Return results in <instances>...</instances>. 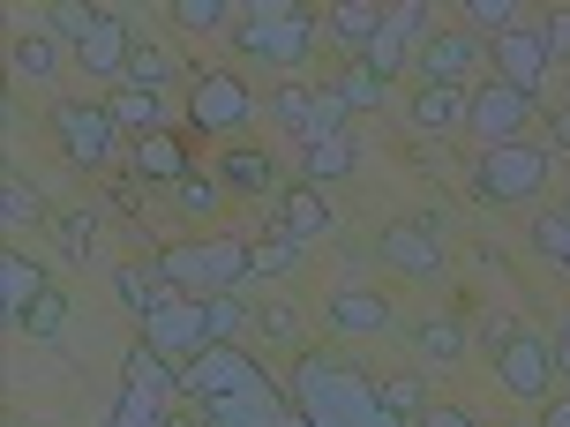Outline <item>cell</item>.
<instances>
[{"instance_id":"cell-43","label":"cell","mask_w":570,"mask_h":427,"mask_svg":"<svg viewBox=\"0 0 570 427\" xmlns=\"http://www.w3.org/2000/svg\"><path fill=\"white\" fill-rule=\"evenodd\" d=\"M541 38H548V60H570V8H556V16H548Z\"/></svg>"},{"instance_id":"cell-20","label":"cell","mask_w":570,"mask_h":427,"mask_svg":"<svg viewBox=\"0 0 570 427\" xmlns=\"http://www.w3.org/2000/svg\"><path fill=\"white\" fill-rule=\"evenodd\" d=\"M114 300L136 315V322H150V315L173 300V285L158 278V262H120V270H114Z\"/></svg>"},{"instance_id":"cell-40","label":"cell","mask_w":570,"mask_h":427,"mask_svg":"<svg viewBox=\"0 0 570 427\" xmlns=\"http://www.w3.org/2000/svg\"><path fill=\"white\" fill-rule=\"evenodd\" d=\"M98 23H106V8H83V0H60L53 8V38H76V46H83Z\"/></svg>"},{"instance_id":"cell-25","label":"cell","mask_w":570,"mask_h":427,"mask_svg":"<svg viewBox=\"0 0 570 427\" xmlns=\"http://www.w3.org/2000/svg\"><path fill=\"white\" fill-rule=\"evenodd\" d=\"M413 352H421V368H458V360H465V322L428 315L421 330H413Z\"/></svg>"},{"instance_id":"cell-33","label":"cell","mask_w":570,"mask_h":427,"mask_svg":"<svg viewBox=\"0 0 570 427\" xmlns=\"http://www.w3.org/2000/svg\"><path fill=\"white\" fill-rule=\"evenodd\" d=\"M53 240H60V256H68V262H90L98 218H90V210H60V218H53Z\"/></svg>"},{"instance_id":"cell-47","label":"cell","mask_w":570,"mask_h":427,"mask_svg":"<svg viewBox=\"0 0 570 427\" xmlns=\"http://www.w3.org/2000/svg\"><path fill=\"white\" fill-rule=\"evenodd\" d=\"M556 142H570V106H563V113H556Z\"/></svg>"},{"instance_id":"cell-4","label":"cell","mask_w":570,"mask_h":427,"mask_svg":"<svg viewBox=\"0 0 570 427\" xmlns=\"http://www.w3.org/2000/svg\"><path fill=\"white\" fill-rule=\"evenodd\" d=\"M53 142L68 150V166L76 172H106L120 150V120L114 106H98V98H68V106H53Z\"/></svg>"},{"instance_id":"cell-10","label":"cell","mask_w":570,"mask_h":427,"mask_svg":"<svg viewBox=\"0 0 570 427\" xmlns=\"http://www.w3.org/2000/svg\"><path fill=\"white\" fill-rule=\"evenodd\" d=\"M142 345H158L166 360H196V352H210V315H203V300H188V292H173L166 308L142 322Z\"/></svg>"},{"instance_id":"cell-34","label":"cell","mask_w":570,"mask_h":427,"mask_svg":"<svg viewBox=\"0 0 570 427\" xmlns=\"http://www.w3.org/2000/svg\"><path fill=\"white\" fill-rule=\"evenodd\" d=\"M173 202H180V218H210V210L226 202V188H218V172H188V180L173 188Z\"/></svg>"},{"instance_id":"cell-18","label":"cell","mask_w":570,"mask_h":427,"mask_svg":"<svg viewBox=\"0 0 570 427\" xmlns=\"http://www.w3.org/2000/svg\"><path fill=\"white\" fill-rule=\"evenodd\" d=\"M46 292H53V285H46V270L30 256H16V248L0 256V315H8V330H23V315L38 308Z\"/></svg>"},{"instance_id":"cell-28","label":"cell","mask_w":570,"mask_h":427,"mask_svg":"<svg viewBox=\"0 0 570 427\" xmlns=\"http://www.w3.org/2000/svg\"><path fill=\"white\" fill-rule=\"evenodd\" d=\"M173 23L188 30V38H218V30L240 23V8L233 0H173Z\"/></svg>"},{"instance_id":"cell-12","label":"cell","mask_w":570,"mask_h":427,"mask_svg":"<svg viewBox=\"0 0 570 427\" xmlns=\"http://www.w3.org/2000/svg\"><path fill=\"white\" fill-rule=\"evenodd\" d=\"M488 68H495V83L541 98V83H548V68H556V60H548V38H541V30L518 23L511 38H495V46H488Z\"/></svg>"},{"instance_id":"cell-7","label":"cell","mask_w":570,"mask_h":427,"mask_svg":"<svg viewBox=\"0 0 570 427\" xmlns=\"http://www.w3.org/2000/svg\"><path fill=\"white\" fill-rule=\"evenodd\" d=\"M256 383H263V368L240 345H210V352H196V360L180 368V398L210 405V398H240V390H256Z\"/></svg>"},{"instance_id":"cell-48","label":"cell","mask_w":570,"mask_h":427,"mask_svg":"<svg viewBox=\"0 0 570 427\" xmlns=\"http://www.w3.org/2000/svg\"><path fill=\"white\" fill-rule=\"evenodd\" d=\"M166 427H210V420H188V413H166Z\"/></svg>"},{"instance_id":"cell-3","label":"cell","mask_w":570,"mask_h":427,"mask_svg":"<svg viewBox=\"0 0 570 427\" xmlns=\"http://www.w3.org/2000/svg\"><path fill=\"white\" fill-rule=\"evenodd\" d=\"M548 158L541 142H495V150H481L473 158V202H488V210H511V202H533L548 188Z\"/></svg>"},{"instance_id":"cell-29","label":"cell","mask_w":570,"mask_h":427,"mask_svg":"<svg viewBox=\"0 0 570 427\" xmlns=\"http://www.w3.org/2000/svg\"><path fill=\"white\" fill-rule=\"evenodd\" d=\"M16 76H23V83H53V76H60V38H53V30L16 38Z\"/></svg>"},{"instance_id":"cell-8","label":"cell","mask_w":570,"mask_h":427,"mask_svg":"<svg viewBox=\"0 0 570 427\" xmlns=\"http://www.w3.org/2000/svg\"><path fill=\"white\" fill-rule=\"evenodd\" d=\"M525 120H533V98L511 83H473V106H465V128L481 136V150H495V142H525Z\"/></svg>"},{"instance_id":"cell-5","label":"cell","mask_w":570,"mask_h":427,"mask_svg":"<svg viewBox=\"0 0 570 427\" xmlns=\"http://www.w3.org/2000/svg\"><path fill=\"white\" fill-rule=\"evenodd\" d=\"M248 113H256V90L240 83L233 68H203V76H196V98H188L196 136H240Z\"/></svg>"},{"instance_id":"cell-42","label":"cell","mask_w":570,"mask_h":427,"mask_svg":"<svg viewBox=\"0 0 570 427\" xmlns=\"http://www.w3.org/2000/svg\"><path fill=\"white\" fill-rule=\"evenodd\" d=\"M391 30H405V38L421 46V38H428V8H421V0H399V8H391Z\"/></svg>"},{"instance_id":"cell-22","label":"cell","mask_w":570,"mask_h":427,"mask_svg":"<svg viewBox=\"0 0 570 427\" xmlns=\"http://www.w3.org/2000/svg\"><path fill=\"white\" fill-rule=\"evenodd\" d=\"M353 166H361V142H353V128H345V136H323V142H301V188L345 180Z\"/></svg>"},{"instance_id":"cell-41","label":"cell","mask_w":570,"mask_h":427,"mask_svg":"<svg viewBox=\"0 0 570 427\" xmlns=\"http://www.w3.org/2000/svg\"><path fill=\"white\" fill-rule=\"evenodd\" d=\"M256 330H263L271 345H301V308L271 300V308H256Z\"/></svg>"},{"instance_id":"cell-49","label":"cell","mask_w":570,"mask_h":427,"mask_svg":"<svg viewBox=\"0 0 570 427\" xmlns=\"http://www.w3.org/2000/svg\"><path fill=\"white\" fill-rule=\"evenodd\" d=\"M563 226H570V210H563Z\"/></svg>"},{"instance_id":"cell-37","label":"cell","mask_w":570,"mask_h":427,"mask_svg":"<svg viewBox=\"0 0 570 427\" xmlns=\"http://www.w3.org/2000/svg\"><path fill=\"white\" fill-rule=\"evenodd\" d=\"M166 413H173L166 398H142V390H120V405H114V420H106V427H166Z\"/></svg>"},{"instance_id":"cell-1","label":"cell","mask_w":570,"mask_h":427,"mask_svg":"<svg viewBox=\"0 0 570 427\" xmlns=\"http://www.w3.org/2000/svg\"><path fill=\"white\" fill-rule=\"evenodd\" d=\"M248 270H256V248H248V240H233V232H218V240H180V248H158V278H166L173 292H188V300L240 292V285H248Z\"/></svg>"},{"instance_id":"cell-30","label":"cell","mask_w":570,"mask_h":427,"mask_svg":"<svg viewBox=\"0 0 570 427\" xmlns=\"http://www.w3.org/2000/svg\"><path fill=\"white\" fill-rule=\"evenodd\" d=\"M375 405L399 413L405 427H421L428 420V383H421V375H391V383H375Z\"/></svg>"},{"instance_id":"cell-44","label":"cell","mask_w":570,"mask_h":427,"mask_svg":"<svg viewBox=\"0 0 570 427\" xmlns=\"http://www.w3.org/2000/svg\"><path fill=\"white\" fill-rule=\"evenodd\" d=\"M421 427H473V420H465L458 405H428V420H421Z\"/></svg>"},{"instance_id":"cell-17","label":"cell","mask_w":570,"mask_h":427,"mask_svg":"<svg viewBox=\"0 0 570 427\" xmlns=\"http://www.w3.org/2000/svg\"><path fill=\"white\" fill-rule=\"evenodd\" d=\"M331 226H338V218H331V202L315 196V188H285V196H278V210H271V232H285L293 248L323 240Z\"/></svg>"},{"instance_id":"cell-9","label":"cell","mask_w":570,"mask_h":427,"mask_svg":"<svg viewBox=\"0 0 570 427\" xmlns=\"http://www.w3.org/2000/svg\"><path fill=\"white\" fill-rule=\"evenodd\" d=\"M488 360H495V383L525 405H541L548 390H556V352H548L541 330H518V338L503 345V352H488Z\"/></svg>"},{"instance_id":"cell-24","label":"cell","mask_w":570,"mask_h":427,"mask_svg":"<svg viewBox=\"0 0 570 427\" xmlns=\"http://www.w3.org/2000/svg\"><path fill=\"white\" fill-rule=\"evenodd\" d=\"M323 23H331V30L345 38V46L361 53V46H375V38L391 30V8H375V0H338V8H331Z\"/></svg>"},{"instance_id":"cell-31","label":"cell","mask_w":570,"mask_h":427,"mask_svg":"<svg viewBox=\"0 0 570 427\" xmlns=\"http://www.w3.org/2000/svg\"><path fill=\"white\" fill-rule=\"evenodd\" d=\"M0 226H53V218H46V202H38V188H30V180H16V172H8V188H0Z\"/></svg>"},{"instance_id":"cell-46","label":"cell","mask_w":570,"mask_h":427,"mask_svg":"<svg viewBox=\"0 0 570 427\" xmlns=\"http://www.w3.org/2000/svg\"><path fill=\"white\" fill-rule=\"evenodd\" d=\"M541 427H570V398H556V405H548V413H541Z\"/></svg>"},{"instance_id":"cell-6","label":"cell","mask_w":570,"mask_h":427,"mask_svg":"<svg viewBox=\"0 0 570 427\" xmlns=\"http://www.w3.org/2000/svg\"><path fill=\"white\" fill-rule=\"evenodd\" d=\"M271 120H278L285 136H301V142H323V136H345V98L331 83H323V90L278 83V90H271Z\"/></svg>"},{"instance_id":"cell-26","label":"cell","mask_w":570,"mask_h":427,"mask_svg":"<svg viewBox=\"0 0 570 427\" xmlns=\"http://www.w3.org/2000/svg\"><path fill=\"white\" fill-rule=\"evenodd\" d=\"M361 68H368L375 83H399L405 68H413V60H421V46H413V38H405V30H383V38H375V46H361Z\"/></svg>"},{"instance_id":"cell-39","label":"cell","mask_w":570,"mask_h":427,"mask_svg":"<svg viewBox=\"0 0 570 427\" xmlns=\"http://www.w3.org/2000/svg\"><path fill=\"white\" fill-rule=\"evenodd\" d=\"M293 262H301V248H293L285 232H271V240H256V270H248V285H256V278H285Z\"/></svg>"},{"instance_id":"cell-11","label":"cell","mask_w":570,"mask_h":427,"mask_svg":"<svg viewBox=\"0 0 570 427\" xmlns=\"http://www.w3.org/2000/svg\"><path fill=\"white\" fill-rule=\"evenodd\" d=\"M481 60H488V46L473 38V30H428V38H421V60H413V68H421V83H451V90H465Z\"/></svg>"},{"instance_id":"cell-32","label":"cell","mask_w":570,"mask_h":427,"mask_svg":"<svg viewBox=\"0 0 570 427\" xmlns=\"http://www.w3.org/2000/svg\"><path fill=\"white\" fill-rule=\"evenodd\" d=\"M203 315H210V345H233L240 330H248V300H240V292H210Z\"/></svg>"},{"instance_id":"cell-21","label":"cell","mask_w":570,"mask_h":427,"mask_svg":"<svg viewBox=\"0 0 570 427\" xmlns=\"http://www.w3.org/2000/svg\"><path fill=\"white\" fill-rule=\"evenodd\" d=\"M188 142L173 136V128H158V136H142L136 142V180H158V188H180L188 180Z\"/></svg>"},{"instance_id":"cell-13","label":"cell","mask_w":570,"mask_h":427,"mask_svg":"<svg viewBox=\"0 0 570 427\" xmlns=\"http://www.w3.org/2000/svg\"><path fill=\"white\" fill-rule=\"evenodd\" d=\"M375 256L391 262V270H405V278H435V270H443V240H435V218H405V226H391L383 240H375Z\"/></svg>"},{"instance_id":"cell-35","label":"cell","mask_w":570,"mask_h":427,"mask_svg":"<svg viewBox=\"0 0 570 427\" xmlns=\"http://www.w3.org/2000/svg\"><path fill=\"white\" fill-rule=\"evenodd\" d=\"M60 330H68V292H60V285H53V292H46V300H38V308L23 315V338H38V345H53Z\"/></svg>"},{"instance_id":"cell-15","label":"cell","mask_w":570,"mask_h":427,"mask_svg":"<svg viewBox=\"0 0 570 427\" xmlns=\"http://www.w3.org/2000/svg\"><path fill=\"white\" fill-rule=\"evenodd\" d=\"M218 188L226 196H240V202H256V196H271L278 188V158L263 150V142H226V158H218Z\"/></svg>"},{"instance_id":"cell-38","label":"cell","mask_w":570,"mask_h":427,"mask_svg":"<svg viewBox=\"0 0 570 427\" xmlns=\"http://www.w3.org/2000/svg\"><path fill=\"white\" fill-rule=\"evenodd\" d=\"M331 90H338V98H345V113H361V106H383V90H391V83H375L368 68L353 60V68H345V76H338V83H331Z\"/></svg>"},{"instance_id":"cell-36","label":"cell","mask_w":570,"mask_h":427,"mask_svg":"<svg viewBox=\"0 0 570 427\" xmlns=\"http://www.w3.org/2000/svg\"><path fill=\"white\" fill-rule=\"evenodd\" d=\"M128 83H136V90H166V83H173V53H166V46H142V38H136Z\"/></svg>"},{"instance_id":"cell-19","label":"cell","mask_w":570,"mask_h":427,"mask_svg":"<svg viewBox=\"0 0 570 427\" xmlns=\"http://www.w3.org/2000/svg\"><path fill=\"white\" fill-rule=\"evenodd\" d=\"M465 106H473V90H451V83H421L413 98H405L413 128H428V136H451V128H465Z\"/></svg>"},{"instance_id":"cell-45","label":"cell","mask_w":570,"mask_h":427,"mask_svg":"<svg viewBox=\"0 0 570 427\" xmlns=\"http://www.w3.org/2000/svg\"><path fill=\"white\" fill-rule=\"evenodd\" d=\"M548 352H556V375H563V383H570V322H563V330H556V338H548Z\"/></svg>"},{"instance_id":"cell-14","label":"cell","mask_w":570,"mask_h":427,"mask_svg":"<svg viewBox=\"0 0 570 427\" xmlns=\"http://www.w3.org/2000/svg\"><path fill=\"white\" fill-rule=\"evenodd\" d=\"M323 315H331V330H338V338H391V330H399L391 300H383V292H361V285H338Z\"/></svg>"},{"instance_id":"cell-23","label":"cell","mask_w":570,"mask_h":427,"mask_svg":"<svg viewBox=\"0 0 570 427\" xmlns=\"http://www.w3.org/2000/svg\"><path fill=\"white\" fill-rule=\"evenodd\" d=\"M128 390H142V398H180V360H166L158 345H136L128 352Z\"/></svg>"},{"instance_id":"cell-27","label":"cell","mask_w":570,"mask_h":427,"mask_svg":"<svg viewBox=\"0 0 570 427\" xmlns=\"http://www.w3.org/2000/svg\"><path fill=\"white\" fill-rule=\"evenodd\" d=\"M106 106H114L120 136H136V142H142V136H158V113H166V106H158V90H136V83H120Z\"/></svg>"},{"instance_id":"cell-2","label":"cell","mask_w":570,"mask_h":427,"mask_svg":"<svg viewBox=\"0 0 570 427\" xmlns=\"http://www.w3.org/2000/svg\"><path fill=\"white\" fill-rule=\"evenodd\" d=\"M233 53L263 60V68H301V60L315 53V16L293 8V0H256V8H240V23H233Z\"/></svg>"},{"instance_id":"cell-16","label":"cell","mask_w":570,"mask_h":427,"mask_svg":"<svg viewBox=\"0 0 570 427\" xmlns=\"http://www.w3.org/2000/svg\"><path fill=\"white\" fill-rule=\"evenodd\" d=\"M128 60H136V38H128V23L106 8V23L76 46V68H83V76H106V83H128Z\"/></svg>"},{"instance_id":"cell-50","label":"cell","mask_w":570,"mask_h":427,"mask_svg":"<svg viewBox=\"0 0 570 427\" xmlns=\"http://www.w3.org/2000/svg\"><path fill=\"white\" fill-rule=\"evenodd\" d=\"M210 427H218V420H210Z\"/></svg>"}]
</instances>
